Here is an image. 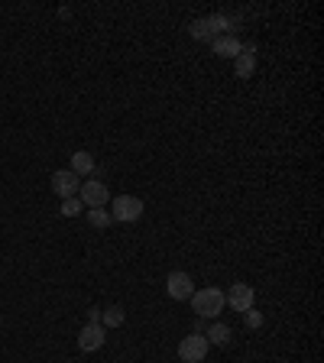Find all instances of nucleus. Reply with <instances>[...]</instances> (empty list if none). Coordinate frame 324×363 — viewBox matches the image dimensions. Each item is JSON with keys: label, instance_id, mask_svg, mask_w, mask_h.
I'll return each instance as SVG.
<instances>
[{"label": "nucleus", "instance_id": "obj_1", "mask_svg": "<svg viewBox=\"0 0 324 363\" xmlns=\"http://www.w3.org/2000/svg\"><path fill=\"white\" fill-rule=\"evenodd\" d=\"M188 302H192V308L198 318H217L227 305V295L221 288H201V292H194Z\"/></svg>", "mask_w": 324, "mask_h": 363}, {"label": "nucleus", "instance_id": "obj_2", "mask_svg": "<svg viewBox=\"0 0 324 363\" xmlns=\"http://www.w3.org/2000/svg\"><path fill=\"white\" fill-rule=\"evenodd\" d=\"M143 211H146V204L143 198L136 195H120L114 198V211H110V221H120V224H133V221H140Z\"/></svg>", "mask_w": 324, "mask_h": 363}, {"label": "nucleus", "instance_id": "obj_3", "mask_svg": "<svg viewBox=\"0 0 324 363\" xmlns=\"http://www.w3.org/2000/svg\"><path fill=\"white\" fill-rule=\"evenodd\" d=\"M207 337L201 331H194L188 334V337H182V344H179V357H182L185 363H201L207 357Z\"/></svg>", "mask_w": 324, "mask_h": 363}, {"label": "nucleus", "instance_id": "obj_4", "mask_svg": "<svg viewBox=\"0 0 324 363\" xmlns=\"http://www.w3.org/2000/svg\"><path fill=\"white\" fill-rule=\"evenodd\" d=\"M78 202L85 204V208H104V204L110 202V192H108V185L104 182H81V188H78Z\"/></svg>", "mask_w": 324, "mask_h": 363}, {"label": "nucleus", "instance_id": "obj_5", "mask_svg": "<svg viewBox=\"0 0 324 363\" xmlns=\"http://www.w3.org/2000/svg\"><path fill=\"white\" fill-rule=\"evenodd\" d=\"M224 30H230V20H227V17H205V20H194L192 23V36H194V39H211V43H214Z\"/></svg>", "mask_w": 324, "mask_h": 363}, {"label": "nucleus", "instance_id": "obj_6", "mask_svg": "<svg viewBox=\"0 0 324 363\" xmlns=\"http://www.w3.org/2000/svg\"><path fill=\"white\" fill-rule=\"evenodd\" d=\"M78 188H81V179H78L72 169H59V172H52V192L59 195V198H75L78 195Z\"/></svg>", "mask_w": 324, "mask_h": 363}, {"label": "nucleus", "instance_id": "obj_7", "mask_svg": "<svg viewBox=\"0 0 324 363\" xmlns=\"http://www.w3.org/2000/svg\"><path fill=\"white\" fill-rule=\"evenodd\" d=\"M165 292H169L175 302H188L194 295L192 276H188V273H169V279H165Z\"/></svg>", "mask_w": 324, "mask_h": 363}, {"label": "nucleus", "instance_id": "obj_8", "mask_svg": "<svg viewBox=\"0 0 324 363\" xmlns=\"http://www.w3.org/2000/svg\"><path fill=\"white\" fill-rule=\"evenodd\" d=\"M104 341H108V334H104V328L101 324H85L81 331H78V351L85 353H94L104 347Z\"/></svg>", "mask_w": 324, "mask_h": 363}, {"label": "nucleus", "instance_id": "obj_9", "mask_svg": "<svg viewBox=\"0 0 324 363\" xmlns=\"http://www.w3.org/2000/svg\"><path fill=\"white\" fill-rule=\"evenodd\" d=\"M253 286H247V282H234L230 286V292H227V305L234 311H250L253 308Z\"/></svg>", "mask_w": 324, "mask_h": 363}, {"label": "nucleus", "instance_id": "obj_10", "mask_svg": "<svg viewBox=\"0 0 324 363\" xmlns=\"http://www.w3.org/2000/svg\"><path fill=\"white\" fill-rule=\"evenodd\" d=\"M256 68V49L253 46H243V52L234 59V75L237 78H250Z\"/></svg>", "mask_w": 324, "mask_h": 363}, {"label": "nucleus", "instance_id": "obj_11", "mask_svg": "<svg viewBox=\"0 0 324 363\" xmlns=\"http://www.w3.org/2000/svg\"><path fill=\"white\" fill-rule=\"evenodd\" d=\"M240 52H243V43L237 36H217L214 39V55H221V59H237Z\"/></svg>", "mask_w": 324, "mask_h": 363}, {"label": "nucleus", "instance_id": "obj_12", "mask_svg": "<svg viewBox=\"0 0 324 363\" xmlns=\"http://www.w3.org/2000/svg\"><path fill=\"white\" fill-rule=\"evenodd\" d=\"M72 172H75L78 179H81V175H91V172H94V156H91V153H75V156H72Z\"/></svg>", "mask_w": 324, "mask_h": 363}, {"label": "nucleus", "instance_id": "obj_13", "mask_svg": "<svg viewBox=\"0 0 324 363\" xmlns=\"http://www.w3.org/2000/svg\"><path fill=\"white\" fill-rule=\"evenodd\" d=\"M205 337H207V344H221V347H227L234 334H230V328H227V324H221V321H217V324H211V328H207Z\"/></svg>", "mask_w": 324, "mask_h": 363}, {"label": "nucleus", "instance_id": "obj_14", "mask_svg": "<svg viewBox=\"0 0 324 363\" xmlns=\"http://www.w3.org/2000/svg\"><path fill=\"white\" fill-rule=\"evenodd\" d=\"M101 321H104L101 328H120V324H123V308H120V305H110V308L101 311Z\"/></svg>", "mask_w": 324, "mask_h": 363}, {"label": "nucleus", "instance_id": "obj_15", "mask_svg": "<svg viewBox=\"0 0 324 363\" xmlns=\"http://www.w3.org/2000/svg\"><path fill=\"white\" fill-rule=\"evenodd\" d=\"M88 221H91V227L104 230V227L110 224V211H104V208H88Z\"/></svg>", "mask_w": 324, "mask_h": 363}, {"label": "nucleus", "instance_id": "obj_16", "mask_svg": "<svg viewBox=\"0 0 324 363\" xmlns=\"http://www.w3.org/2000/svg\"><path fill=\"white\" fill-rule=\"evenodd\" d=\"M81 208H85V204L78 202V198H65V202H62V208H59V211H62L65 217H75V214L81 211Z\"/></svg>", "mask_w": 324, "mask_h": 363}, {"label": "nucleus", "instance_id": "obj_17", "mask_svg": "<svg viewBox=\"0 0 324 363\" xmlns=\"http://www.w3.org/2000/svg\"><path fill=\"white\" fill-rule=\"evenodd\" d=\"M247 324H250V328H259V324H263V315L250 308V311H247Z\"/></svg>", "mask_w": 324, "mask_h": 363}, {"label": "nucleus", "instance_id": "obj_18", "mask_svg": "<svg viewBox=\"0 0 324 363\" xmlns=\"http://www.w3.org/2000/svg\"><path fill=\"white\" fill-rule=\"evenodd\" d=\"M88 324H101V311H97V308L88 311Z\"/></svg>", "mask_w": 324, "mask_h": 363}]
</instances>
